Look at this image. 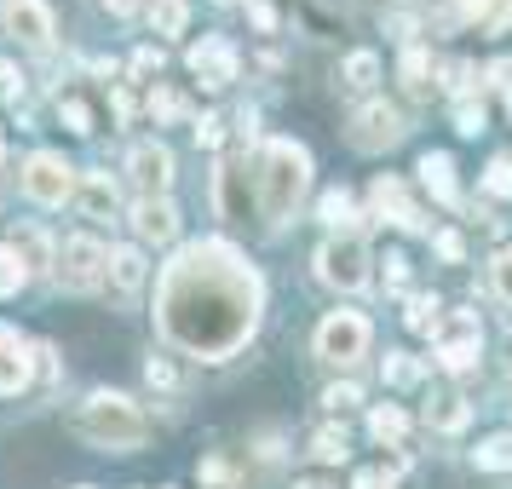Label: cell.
<instances>
[{"instance_id": "f907efd6", "label": "cell", "mask_w": 512, "mask_h": 489, "mask_svg": "<svg viewBox=\"0 0 512 489\" xmlns=\"http://www.w3.org/2000/svg\"><path fill=\"white\" fill-rule=\"evenodd\" d=\"M300 489H328V484H300Z\"/></svg>"}, {"instance_id": "3957f363", "label": "cell", "mask_w": 512, "mask_h": 489, "mask_svg": "<svg viewBox=\"0 0 512 489\" xmlns=\"http://www.w3.org/2000/svg\"><path fill=\"white\" fill-rule=\"evenodd\" d=\"M75 438L98 443V449H139L150 438V415H144L133 397L121 392H93L81 409H75Z\"/></svg>"}, {"instance_id": "9a60e30c", "label": "cell", "mask_w": 512, "mask_h": 489, "mask_svg": "<svg viewBox=\"0 0 512 489\" xmlns=\"http://www.w3.org/2000/svg\"><path fill=\"white\" fill-rule=\"evenodd\" d=\"M6 29L24 47H47L52 41V6L47 0H6Z\"/></svg>"}, {"instance_id": "ffe728a7", "label": "cell", "mask_w": 512, "mask_h": 489, "mask_svg": "<svg viewBox=\"0 0 512 489\" xmlns=\"http://www.w3.org/2000/svg\"><path fill=\"white\" fill-rule=\"evenodd\" d=\"M420 179H426V190L438 196L443 208H455V162H449L443 150H426V156H420Z\"/></svg>"}, {"instance_id": "836d02e7", "label": "cell", "mask_w": 512, "mask_h": 489, "mask_svg": "<svg viewBox=\"0 0 512 489\" xmlns=\"http://www.w3.org/2000/svg\"><path fill=\"white\" fill-rule=\"evenodd\" d=\"M484 190H489V196H512V162H507V156H495V162H489Z\"/></svg>"}, {"instance_id": "5bb4252c", "label": "cell", "mask_w": 512, "mask_h": 489, "mask_svg": "<svg viewBox=\"0 0 512 489\" xmlns=\"http://www.w3.org/2000/svg\"><path fill=\"white\" fill-rule=\"evenodd\" d=\"M369 202H374V219H386V225H403V231H426L420 208L409 202V190L397 185V179H374Z\"/></svg>"}, {"instance_id": "d6986e66", "label": "cell", "mask_w": 512, "mask_h": 489, "mask_svg": "<svg viewBox=\"0 0 512 489\" xmlns=\"http://www.w3.org/2000/svg\"><path fill=\"white\" fill-rule=\"evenodd\" d=\"M466 420H472V409H466L461 392H432V403H426V426L432 432H461Z\"/></svg>"}, {"instance_id": "4fadbf2b", "label": "cell", "mask_w": 512, "mask_h": 489, "mask_svg": "<svg viewBox=\"0 0 512 489\" xmlns=\"http://www.w3.org/2000/svg\"><path fill=\"white\" fill-rule=\"evenodd\" d=\"M133 236L139 242H173L179 236V208L167 196H139L133 202Z\"/></svg>"}, {"instance_id": "2e32d148", "label": "cell", "mask_w": 512, "mask_h": 489, "mask_svg": "<svg viewBox=\"0 0 512 489\" xmlns=\"http://www.w3.org/2000/svg\"><path fill=\"white\" fill-rule=\"evenodd\" d=\"M438 369H449V374L478 369V311H461L455 317V334L438 346Z\"/></svg>"}, {"instance_id": "f6af8a7d", "label": "cell", "mask_w": 512, "mask_h": 489, "mask_svg": "<svg viewBox=\"0 0 512 489\" xmlns=\"http://www.w3.org/2000/svg\"><path fill=\"white\" fill-rule=\"evenodd\" d=\"M403 282H409V265H403V259H397V254H386V288H392V294H397Z\"/></svg>"}, {"instance_id": "8d00e7d4", "label": "cell", "mask_w": 512, "mask_h": 489, "mask_svg": "<svg viewBox=\"0 0 512 489\" xmlns=\"http://www.w3.org/2000/svg\"><path fill=\"white\" fill-rule=\"evenodd\" d=\"M455 133L478 139V133H484V110H478V104H461V110H455Z\"/></svg>"}, {"instance_id": "52a82bcc", "label": "cell", "mask_w": 512, "mask_h": 489, "mask_svg": "<svg viewBox=\"0 0 512 489\" xmlns=\"http://www.w3.org/2000/svg\"><path fill=\"white\" fill-rule=\"evenodd\" d=\"M369 351V317L363 311H334L317 323V357L328 363H357Z\"/></svg>"}, {"instance_id": "bcb514c9", "label": "cell", "mask_w": 512, "mask_h": 489, "mask_svg": "<svg viewBox=\"0 0 512 489\" xmlns=\"http://www.w3.org/2000/svg\"><path fill=\"white\" fill-rule=\"evenodd\" d=\"M351 489H392V478H386V472H357V484Z\"/></svg>"}, {"instance_id": "ee69618b", "label": "cell", "mask_w": 512, "mask_h": 489, "mask_svg": "<svg viewBox=\"0 0 512 489\" xmlns=\"http://www.w3.org/2000/svg\"><path fill=\"white\" fill-rule=\"evenodd\" d=\"M18 93H24L18 70H12V64H0V98H12V104H18Z\"/></svg>"}, {"instance_id": "7dc6e473", "label": "cell", "mask_w": 512, "mask_h": 489, "mask_svg": "<svg viewBox=\"0 0 512 489\" xmlns=\"http://www.w3.org/2000/svg\"><path fill=\"white\" fill-rule=\"evenodd\" d=\"M202 484H213V489L225 484V461H208V466H202Z\"/></svg>"}, {"instance_id": "60d3db41", "label": "cell", "mask_w": 512, "mask_h": 489, "mask_svg": "<svg viewBox=\"0 0 512 489\" xmlns=\"http://www.w3.org/2000/svg\"><path fill=\"white\" fill-rule=\"evenodd\" d=\"M443 75H449V87H455V93H466V87H472V75H478V64H466V58H461V64H449Z\"/></svg>"}, {"instance_id": "8fae6325", "label": "cell", "mask_w": 512, "mask_h": 489, "mask_svg": "<svg viewBox=\"0 0 512 489\" xmlns=\"http://www.w3.org/2000/svg\"><path fill=\"white\" fill-rule=\"evenodd\" d=\"M190 70H196L202 87H231L236 70H242V58H236L231 41H196L190 47Z\"/></svg>"}, {"instance_id": "7bdbcfd3", "label": "cell", "mask_w": 512, "mask_h": 489, "mask_svg": "<svg viewBox=\"0 0 512 489\" xmlns=\"http://www.w3.org/2000/svg\"><path fill=\"white\" fill-rule=\"evenodd\" d=\"M150 116H156V121L179 116V98H173V93H150Z\"/></svg>"}, {"instance_id": "4dcf8cb0", "label": "cell", "mask_w": 512, "mask_h": 489, "mask_svg": "<svg viewBox=\"0 0 512 489\" xmlns=\"http://www.w3.org/2000/svg\"><path fill=\"white\" fill-rule=\"evenodd\" d=\"M420 374H426V363H420V357H403V351H392V357H386V380H392V386H415Z\"/></svg>"}, {"instance_id": "7a4b0ae2", "label": "cell", "mask_w": 512, "mask_h": 489, "mask_svg": "<svg viewBox=\"0 0 512 489\" xmlns=\"http://www.w3.org/2000/svg\"><path fill=\"white\" fill-rule=\"evenodd\" d=\"M305 185H311V156H305L294 139H271L265 150H259V162H254V196H259L265 225L294 219Z\"/></svg>"}, {"instance_id": "74e56055", "label": "cell", "mask_w": 512, "mask_h": 489, "mask_svg": "<svg viewBox=\"0 0 512 489\" xmlns=\"http://www.w3.org/2000/svg\"><path fill=\"white\" fill-rule=\"evenodd\" d=\"M323 403H328V409H351V403H363V392H357V386L346 380V386H328Z\"/></svg>"}, {"instance_id": "816d5d0a", "label": "cell", "mask_w": 512, "mask_h": 489, "mask_svg": "<svg viewBox=\"0 0 512 489\" xmlns=\"http://www.w3.org/2000/svg\"><path fill=\"white\" fill-rule=\"evenodd\" d=\"M219 6H231V0H219Z\"/></svg>"}, {"instance_id": "ac0fdd59", "label": "cell", "mask_w": 512, "mask_h": 489, "mask_svg": "<svg viewBox=\"0 0 512 489\" xmlns=\"http://www.w3.org/2000/svg\"><path fill=\"white\" fill-rule=\"evenodd\" d=\"M144 248H116L110 254V265H104V282L116 288V294H133V288H144Z\"/></svg>"}, {"instance_id": "d6a6232c", "label": "cell", "mask_w": 512, "mask_h": 489, "mask_svg": "<svg viewBox=\"0 0 512 489\" xmlns=\"http://www.w3.org/2000/svg\"><path fill=\"white\" fill-rule=\"evenodd\" d=\"M489 288H495V300L512 305V248H501V254H495V265H489Z\"/></svg>"}, {"instance_id": "83f0119b", "label": "cell", "mask_w": 512, "mask_h": 489, "mask_svg": "<svg viewBox=\"0 0 512 489\" xmlns=\"http://www.w3.org/2000/svg\"><path fill=\"white\" fill-rule=\"evenodd\" d=\"M311 455H317V461H346L351 455V443H346V426H323V432H317V438H311Z\"/></svg>"}, {"instance_id": "e0dca14e", "label": "cell", "mask_w": 512, "mask_h": 489, "mask_svg": "<svg viewBox=\"0 0 512 489\" xmlns=\"http://www.w3.org/2000/svg\"><path fill=\"white\" fill-rule=\"evenodd\" d=\"M70 202L87 213V219H110V213H116V185H110V173H87V179H75Z\"/></svg>"}, {"instance_id": "d590c367", "label": "cell", "mask_w": 512, "mask_h": 489, "mask_svg": "<svg viewBox=\"0 0 512 489\" xmlns=\"http://www.w3.org/2000/svg\"><path fill=\"white\" fill-rule=\"evenodd\" d=\"M432 248H438V259H449V265H461V259H466V242L455 231H438V236H432Z\"/></svg>"}, {"instance_id": "30bf717a", "label": "cell", "mask_w": 512, "mask_h": 489, "mask_svg": "<svg viewBox=\"0 0 512 489\" xmlns=\"http://www.w3.org/2000/svg\"><path fill=\"white\" fill-rule=\"evenodd\" d=\"M127 173H133V185L144 190V196H162L167 185H173V150L167 144H133V156H127Z\"/></svg>"}, {"instance_id": "e575fe53", "label": "cell", "mask_w": 512, "mask_h": 489, "mask_svg": "<svg viewBox=\"0 0 512 489\" xmlns=\"http://www.w3.org/2000/svg\"><path fill=\"white\" fill-rule=\"evenodd\" d=\"M144 380H150V386H162V392H173V386H179V369H173L167 357H150V363H144Z\"/></svg>"}, {"instance_id": "277c9868", "label": "cell", "mask_w": 512, "mask_h": 489, "mask_svg": "<svg viewBox=\"0 0 512 489\" xmlns=\"http://www.w3.org/2000/svg\"><path fill=\"white\" fill-rule=\"evenodd\" d=\"M317 277H323L328 288H346V294L369 288V248H363L357 236H334V242H323V254H317Z\"/></svg>"}, {"instance_id": "7402d4cb", "label": "cell", "mask_w": 512, "mask_h": 489, "mask_svg": "<svg viewBox=\"0 0 512 489\" xmlns=\"http://www.w3.org/2000/svg\"><path fill=\"white\" fill-rule=\"evenodd\" d=\"M369 432L380 443H403V438H409V415H403L397 403H374V409H369Z\"/></svg>"}, {"instance_id": "d4e9b609", "label": "cell", "mask_w": 512, "mask_h": 489, "mask_svg": "<svg viewBox=\"0 0 512 489\" xmlns=\"http://www.w3.org/2000/svg\"><path fill=\"white\" fill-rule=\"evenodd\" d=\"M472 466H478V472H507V466H512V438H507V432L484 438L478 449H472Z\"/></svg>"}, {"instance_id": "f35d334b", "label": "cell", "mask_w": 512, "mask_h": 489, "mask_svg": "<svg viewBox=\"0 0 512 489\" xmlns=\"http://www.w3.org/2000/svg\"><path fill=\"white\" fill-rule=\"evenodd\" d=\"M156 70H162V47L133 52V75H139V81H144V75H156Z\"/></svg>"}, {"instance_id": "ba28073f", "label": "cell", "mask_w": 512, "mask_h": 489, "mask_svg": "<svg viewBox=\"0 0 512 489\" xmlns=\"http://www.w3.org/2000/svg\"><path fill=\"white\" fill-rule=\"evenodd\" d=\"M254 167L242 162V156H225L219 162V179H213V202H219V213L231 219V225H248L259 213V196H254V179H248Z\"/></svg>"}, {"instance_id": "cb8c5ba5", "label": "cell", "mask_w": 512, "mask_h": 489, "mask_svg": "<svg viewBox=\"0 0 512 489\" xmlns=\"http://www.w3.org/2000/svg\"><path fill=\"white\" fill-rule=\"evenodd\" d=\"M397 75H403V87H409V93H432V52L409 47V52H403V64H397Z\"/></svg>"}, {"instance_id": "484cf974", "label": "cell", "mask_w": 512, "mask_h": 489, "mask_svg": "<svg viewBox=\"0 0 512 489\" xmlns=\"http://www.w3.org/2000/svg\"><path fill=\"white\" fill-rule=\"evenodd\" d=\"M403 323L415 328V334H438V323H443L438 294H409V317H403Z\"/></svg>"}, {"instance_id": "9c48e42d", "label": "cell", "mask_w": 512, "mask_h": 489, "mask_svg": "<svg viewBox=\"0 0 512 489\" xmlns=\"http://www.w3.org/2000/svg\"><path fill=\"white\" fill-rule=\"evenodd\" d=\"M397 139H403V116H397L392 104H363L351 116V144L357 150H392Z\"/></svg>"}, {"instance_id": "f1b7e54d", "label": "cell", "mask_w": 512, "mask_h": 489, "mask_svg": "<svg viewBox=\"0 0 512 489\" xmlns=\"http://www.w3.org/2000/svg\"><path fill=\"white\" fill-rule=\"evenodd\" d=\"M29 282V271H24V259L12 254V248H0V300H12L18 288Z\"/></svg>"}, {"instance_id": "c3c4849f", "label": "cell", "mask_w": 512, "mask_h": 489, "mask_svg": "<svg viewBox=\"0 0 512 489\" xmlns=\"http://www.w3.org/2000/svg\"><path fill=\"white\" fill-rule=\"evenodd\" d=\"M104 6H110V12H116V18H133V12H139L144 0H104Z\"/></svg>"}, {"instance_id": "1f68e13d", "label": "cell", "mask_w": 512, "mask_h": 489, "mask_svg": "<svg viewBox=\"0 0 512 489\" xmlns=\"http://www.w3.org/2000/svg\"><path fill=\"white\" fill-rule=\"evenodd\" d=\"M190 18V6L185 0H156V35H179Z\"/></svg>"}, {"instance_id": "5b68a950", "label": "cell", "mask_w": 512, "mask_h": 489, "mask_svg": "<svg viewBox=\"0 0 512 489\" xmlns=\"http://www.w3.org/2000/svg\"><path fill=\"white\" fill-rule=\"evenodd\" d=\"M24 196L29 202H41V208H58V202H70L75 196V167L64 156H52V150H35L24 162Z\"/></svg>"}, {"instance_id": "7c38bea8", "label": "cell", "mask_w": 512, "mask_h": 489, "mask_svg": "<svg viewBox=\"0 0 512 489\" xmlns=\"http://www.w3.org/2000/svg\"><path fill=\"white\" fill-rule=\"evenodd\" d=\"M29 369H35V357H29V340L18 328L0 323V397H18L29 386Z\"/></svg>"}, {"instance_id": "603a6c76", "label": "cell", "mask_w": 512, "mask_h": 489, "mask_svg": "<svg viewBox=\"0 0 512 489\" xmlns=\"http://www.w3.org/2000/svg\"><path fill=\"white\" fill-rule=\"evenodd\" d=\"M374 81H380V58L374 52H351L340 64V87H351V93H369Z\"/></svg>"}, {"instance_id": "ab89813d", "label": "cell", "mask_w": 512, "mask_h": 489, "mask_svg": "<svg viewBox=\"0 0 512 489\" xmlns=\"http://www.w3.org/2000/svg\"><path fill=\"white\" fill-rule=\"evenodd\" d=\"M219 139H225V121H219V116H202V121H196V144H208V150H213Z\"/></svg>"}, {"instance_id": "44dd1931", "label": "cell", "mask_w": 512, "mask_h": 489, "mask_svg": "<svg viewBox=\"0 0 512 489\" xmlns=\"http://www.w3.org/2000/svg\"><path fill=\"white\" fill-rule=\"evenodd\" d=\"M6 248H12L18 259H24V271H29V277H35V271H52V242H47V231H35V225H24V231L12 236Z\"/></svg>"}, {"instance_id": "b9f144b4", "label": "cell", "mask_w": 512, "mask_h": 489, "mask_svg": "<svg viewBox=\"0 0 512 489\" xmlns=\"http://www.w3.org/2000/svg\"><path fill=\"white\" fill-rule=\"evenodd\" d=\"M248 18H254V29H265V35L277 29V12H271L265 0H248Z\"/></svg>"}, {"instance_id": "681fc988", "label": "cell", "mask_w": 512, "mask_h": 489, "mask_svg": "<svg viewBox=\"0 0 512 489\" xmlns=\"http://www.w3.org/2000/svg\"><path fill=\"white\" fill-rule=\"evenodd\" d=\"M501 87H507V104H512V75H507V81H501Z\"/></svg>"}, {"instance_id": "f546056e", "label": "cell", "mask_w": 512, "mask_h": 489, "mask_svg": "<svg viewBox=\"0 0 512 489\" xmlns=\"http://www.w3.org/2000/svg\"><path fill=\"white\" fill-rule=\"evenodd\" d=\"M58 121L70 127L75 139H87V133H93V110H87L81 98H58Z\"/></svg>"}, {"instance_id": "4316f807", "label": "cell", "mask_w": 512, "mask_h": 489, "mask_svg": "<svg viewBox=\"0 0 512 489\" xmlns=\"http://www.w3.org/2000/svg\"><path fill=\"white\" fill-rule=\"evenodd\" d=\"M317 213H323V225H328V231H351V225H357V202H351L346 190H328V196H323V208H317Z\"/></svg>"}, {"instance_id": "6da1fadb", "label": "cell", "mask_w": 512, "mask_h": 489, "mask_svg": "<svg viewBox=\"0 0 512 489\" xmlns=\"http://www.w3.org/2000/svg\"><path fill=\"white\" fill-rule=\"evenodd\" d=\"M259 271L236 254L231 242H190L162 271V334L196 357H231L259 328Z\"/></svg>"}, {"instance_id": "8992f818", "label": "cell", "mask_w": 512, "mask_h": 489, "mask_svg": "<svg viewBox=\"0 0 512 489\" xmlns=\"http://www.w3.org/2000/svg\"><path fill=\"white\" fill-rule=\"evenodd\" d=\"M104 265H110V248L93 242V236H70L58 259H52V277L64 282V288H98L104 282Z\"/></svg>"}]
</instances>
